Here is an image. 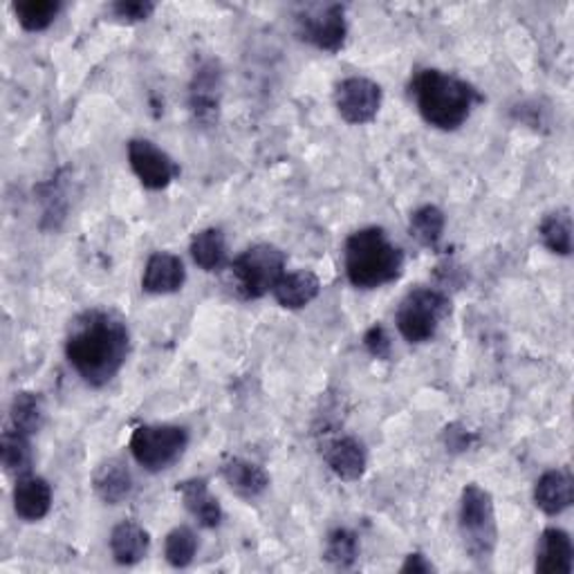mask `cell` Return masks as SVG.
<instances>
[{"mask_svg": "<svg viewBox=\"0 0 574 574\" xmlns=\"http://www.w3.org/2000/svg\"><path fill=\"white\" fill-rule=\"evenodd\" d=\"M131 351L126 321L110 310H86L74 317L65 337V357L88 387L101 389L118 377Z\"/></svg>", "mask_w": 574, "mask_h": 574, "instance_id": "6da1fadb", "label": "cell"}, {"mask_svg": "<svg viewBox=\"0 0 574 574\" xmlns=\"http://www.w3.org/2000/svg\"><path fill=\"white\" fill-rule=\"evenodd\" d=\"M411 95L425 122L440 131L461 129L476 103L483 101L480 93L461 76L431 68L413 76Z\"/></svg>", "mask_w": 574, "mask_h": 574, "instance_id": "7a4b0ae2", "label": "cell"}, {"mask_svg": "<svg viewBox=\"0 0 574 574\" xmlns=\"http://www.w3.org/2000/svg\"><path fill=\"white\" fill-rule=\"evenodd\" d=\"M346 277L359 290H377L398 281L404 272V252L384 229L366 227L346 241L343 249Z\"/></svg>", "mask_w": 574, "mask_h": 574, "instance_id": "3957f363", "label": "cell"}, {"mask_svg": "<svg viewBox=\"0 0 574 574\" xmlns=\"http://www.w3.org/2000/svg\"><path fill=\"white\" fill-rule=\"evenodd\" d=\"M457 525H461L465 550L478 565L485 567L493 557L496 544H499V525H496L493 499L487 489L474 483L463 489Z\"/></svg>", "mask_w": 574, "mask_h": 574, "instance_id": "277c9868", "label": "cell"}, {"mask_svg": "<svg viewBox=\"0 0 574 574\" xmlns=\"http://www.w3.org/2000/svg\"><path fill=\"white\" fill-rule=\"evenodd\" d=\"M285 254L274 245H254L229 262L232 288L241 298L254 301L272 292L279 279L285 274Z\"/></svg>", "mask_w": 574, "mask_h": 574, "instance_id": "5b68a950", "label": "cell"}, {"mask_svg": "<svg viewBox=\"0 0 574 574\" xmlns=\"http://www.w3.org/2000/svg\"><path fill=\"white\" fill-rule=\"evenodd\" d=\"M451 315V301L433 288H417L408 292L395 315L400 334L408 343H427L436 337L442 321Z\"/></svg>", "mask_w": 574, "mask_h": 574, "instance_id": "8992f818", "label": "cell"}, {"mask_svg": "<svg viewBox=\"0 0 574 574\" xmlns=\"http://www.w3.org/2000/svg\"><path fill=\"white\" fill-rule=\"evenodd\" d=\"M188 444V433L175 425H144L133 431L129 449L135 463L150 474L169 469L180 461Z\"/></svg>", "mask_w": 574, "mask_h": 574, "instance_id": "52a82bcc", "label": "cell"}, {"mask_svg": "<svg viewBox=\"0 0 574 574\" xmlns=\"http://www.w3.org/2000/svg\"><path fill=\"white\" fill-rule=\"evenodd\" d=\"M296 34L301 41L323 52H339L346 44L349 25L343 5H315L296 14Z\"/></svg>", "mask_w": 574, "mask_h": 574, "instance_id": "ba28073f", "label": "cell"}, {"mask_svg": "<svg viewBox=\"0 0 574 574\" xmlns=\"http://www.w3.org/2000/svg\"><path fill=\"white\" fill-rule=\"evenodd\" d=\"M381 99H384L381 86L366 76H349L334 90V103L341 120L355 126L368 124L377 118Z\"/></svg>", "mask_w": 574, "mask_h": 574, "instance_id": "9c48e42d", "label": "cell"}, {"mask_svg": "<svg viewBox=\"0 0 574 574\" xmlns=\"http://www.w3.org/2000/svg\"><path fill=\"white\" fill-rule=\"evenodd\" d=\"M129 164L137 180L150 191L167 188L180 175L178 162L148 139L129 142Z\"/></svg>", "mask_w": 574, "mask_h": 574, "instance_id": "30bf717a", "label": "cell"}, {"mask_svg": "<svg viewBox=\"0 0 574 574\" xmlns=\"http://www.w3.org/2000/svg\"><path fill=\"white\" fill-rule=\"evenodd\" d=\"M220 97H222V70L218 61H205L188 88V106L200 126H216L220 114Z\"/></svg>", "mask_w": 574, "mask_h": 574, "instance_id": "8fae6325", "label": "cell"}, {"mask_svg": "<svg viewBox=\"0 0 574 574\" xmlns=\"http://www.w3.org/2000/svg\"><path fill=\"white\" fill-rule=\"evenodd\" d=\"M323 457H326L330 472L346 483L359 480L368 465V455H366L364 444L353 436L332 438L323 449Z\"/></svg>", "mask_w": 574, "mask_h": 574, "instance_id": "7c38bea8", "label": "cell"}, {"mask_svg": "<svg viewBox=\"0 0 574 574\" xmlns=\"http://www.w3.org/2000/svg\"><path fill=\"white\" fill-rule=\"evenodd\" d=\"M186 281V270L180 256L169 252H156L148 256L144 277H142V290L148 294H173L180 292Z\"/></svg>", "mask_w": 574, "mask_h": 574, "instance_id": "4fadbf2b", "label": "cell"}, {"mask_svg": "<svg viewBox=\"0 0 574 574\" xmlns=\"http://www.w3.org/2000/svg\"><path fill=\"white\" fill-rule=\"evenodd\" d=\"M52 508V487L46 478L32 472L16 478L14 487V512L27 523L44 521Z\"/></svg>", "mask_w": 574, "mask_h": 574, "instance_id": "5bb4252c", "label": "cell"}, {"mask_svg": "<svg viewBox=\"0 0 574 574\" xmlns=\"http://www.w3.org/2000/svg\"><path fill=\"white\" fill-rule=\"evenodd\" d=\"M537 572L539 574H572L574 546L570 534L561 527H548L537 544Z\"/></svg>", "mask_w": 574, "mask_h": 574, "instance_id": "9a60e30c", "label": "cell"}, {"mask_svg": "<svg viewBox=\"0 0 574 574\" xmlns=\"http://www.w3.org/2000/svg\"><path fill=\"white\" fill-rule=\"evenodd\" d=\"M572 501L574 478L567 469H550L534 485V503L548 516L563 514Z\"/></svg>", "mask_w": 574, "mask_h": 574, "instance_id": "2e32d148", "label": "cell"}, {"mask_svg": "<svg viewBox=\"0 0 574 574\" xmlns=\"http://www.w3.org/2000/svg\"><path fill=\"white\" fill-rule=\"evenodd\" d=\"M93 489L106 505H120L133 493V476L131 469L120 457H108L95 474Z\"/></svg>", "mask_w": 574, "mask_h": 574, "instance_id": "e0dca14e", "label": "cell"}, {"mask_svg": "<svg viewBox=\"0 0 574 574\" xmlns=\"http://www.w3.org/2000/svg\"><path fill=\"white\" fill-rule=\"evenodd\" d=\"M178 493L182 496V503L203 527L216 529L222 523V508L216 496L209 491L205 478H191L178 485Z\"/></svg>", "mask_w": 574, "mask_h": 574, "instance_id": "ac0fdd59", "label": "cell"}, {"mask_svg": "<svg viewBox=\"0 0 574 574\" xmlns=\"http://www.w3.org/2000/svg\"><path fill=\"white\" fill-rule=\"evenodd\" d=\"M108 544L112 559L120 565H137L139 561L146 559L150 550L148 532L135 521H124L120 525H114Z\"/></svg>", "mask_w": 574, "mask_h": 574, "instance_id": "d6986e66", "label": "cell"}, {"mask_svg": "<svg viewBox=\"0 0 574 574\" xmlns=\"http://www.w3.org/2000/svg\"><path fill=\"white\" fill-rule=\"evenodd\" d=\"M319 292H321V281L310 270H296L290 274L285 272L272 290L277 303L288 310L305 308V305H310L319 296Z\"/></svg>", "mask_w": 574, "mask_h": 574, "instance_id": "ffe728a7", "label": "cell"}, {"mask_svg": "<svg viewBox=\"0 0 574 574\" xmlns=\"http://www.w3.org/2000/svg\"><path fill=\"white\" fill-rule=\"evenodd\" d=\"M220 474L224 478V483L232 487V491H236L241 499L254 501L258 496H262L270 487V476L267 472L249 461H243V457H232V461L222 463Z\"/></svg>", "mask_w": 574, "mask_h": 574, "instance_id": "44dd1931", "label": "cell"}, {"mask_svg": "<svg viewBox=\"0 0 574 574\" xmlns=\"http://www.w3.org/2000/svg\"><path fill=\"white\" fill-rule=\"evenodd\" d=\"M191 258L205 272H220L222 267L229 262V249H227V239L222 234V229L209 227L203 229L200 234L194 236L191 241Z\"/></svg>", "mask_w": 574, "mask_h": 574, "instance_id": "7402d4cb", "label": "cell"}, {"mask_svg": "<svg viewBox=\"0 0 574 574\" xmlns=\"http://www.w3.org/2000/svg\"><path fill=\"white\" fill-rule=\"evenodd\" d=\"M12 427L25 436H34L44 429L46 423V408L41 398L29 391H21L14 395L10 406Z\"/></svg>", "mask_w": 574, "mask_h": 574, "instance_id": "603a6c76", "label": "cell"}, {"mask_svg": "<svg viewBox=\"0 0 574 574\" xmlns=\"http://www.w3.org/2000/svg\"><path fill=\"white\" fill-rule=\"evenodd\" d=\"M444 222L447 220H444L442 209H438L436 205H425L411 213L408 232L423 247L436 249L444 234Z\"/></svg>", "mask_w": 574, "mask_h": 574, "instance_id": "cb8c5ba5", "label": "cell"}, {"mask_svg": "<svg viewBox=\"0 0 574 574\" xmlns=\"http://www.w3.org/2000/svg\"><path fill=\"white\" fill-rule=\"evenodd\" d=\"M0 457H3V467L8 474L16 478L29 474L32 469V444L29 436L21 433L19 429H5L3 440H0Z\"/></svg>", "mask_w": 574, "mask_h": 574, "instance_id": "d4e9b609", "label": "cell"}, {"mask_svg": "<svg viewBox=\"0 0 574 574\" xmlns=\"http://www.w3.org/2000/svg\"><path fill=\"white\" fill-rule=\"evenodd\" d=\"M61 10V0H23V3L14 5L16 21L27 32L48 29L57 21Z\"/></svg>", "mask_w": 574, "mask_h": 574, "instance_id": "484cf974", "label": "cell"}, {"mask_svg": "<svg viewBox=\"0 0 574 574\" xmlns=\"http://www.w3.org/2000/svg\"><path fill=\"white\" fill-rule=\"evenodd\" d=\"M539 236L552 254L570 256L572 254V218H570V211L559 209V211L548 213L539 227Z\"/></svg>", "mask_w": 574, "mask_h": 574, "instance_id": "4316f807", "label": "cell"}, {"mask_svg": "<svg viewBox=\"0 0 574 574\" xmlns=\"http://www.w3.org/2000/svg\"><path fill=\"white\" fill-rule=\"evenodd\" d=\"M357 557H359V539L353 529L337 527L328 534L323 559L330 565H334L339 570H349L355 565Z\"/></svg>", "mask_w": 574, "mask_h": 574, "instance_id": "83f0119b", "label": "cell"}, {"mask_svg": "<svg viewBox=\"0 0 574 574\" xmlns=\"http://www.w3.org/2000/svg\"><path fill=\"white\" fill-rule=\"evenodd\" d=\"M198 552V537L194 529L180 525L167 534L164 541V557L173 567H186L194 563Z\"/></svg>", "mask_w": 574, "mask_h": 574, "instance_id": "f1b7e54d", "label": "cell"}, {"mask_svg": "<svg viewBox=\"0 0 574 574\" xmlns=\"http://www.w3.org/2000/svg\"><path fill=\"white\" fill-rule=\"evenodd\" d=\"M156 12V3L150 0H120V3L110 5V14L122 23H142Z\"/></svg>", "mask_w": 574, "mask_h": 574, "instance_id": "f546056e", "label": "cell"}, {"mask_svg": "<svg viewBox=\"0 0 574 574\" xmlns=\"http://www.w3.org/2000/svg\"><path fill=\"white\" fill-rule=\"evenodd\" d=\"M364 346L366 351L375 357V359H391V351H393V343L391 337L387 332L384 326H373L366 334H364Z\"/></svg>", "mask_w": 574, "mask_h": 574, "instance_id": "4dcf8cb0", "label": "cell"}, {"mask_svg": "<svg viewBox=\"0 0 574 574\" xmlns=\"http://www.w3.org/2000/svg\"><path fill=\"white\" fill-rule=\"evenodd\" d=\"M444 440H447V447L451 451H465V449L472 447L474 433H469V431H457V427L453 425V427H449L444 431Z\"/></svg>", "mask_w": 574, "mask_h": 574, "instance_id": "1f68e13d", "label": "cell"}, {"mask_svg": "<svg viewBox=\"0 0 574 574\" xmlns=\"http://www.w3.org/2000/svg\"><path fill=\"white\" fill-rule=\"evenodd\" d=\"M433 563L423 554V552H413L406 557L404 565L400 567V572H413V574H427V572H433Z\"/></svg>", "mask_w": 574, "mask_h": 574, "instance_id": "d6a6232c", "label": "cell"}]
</instances>
